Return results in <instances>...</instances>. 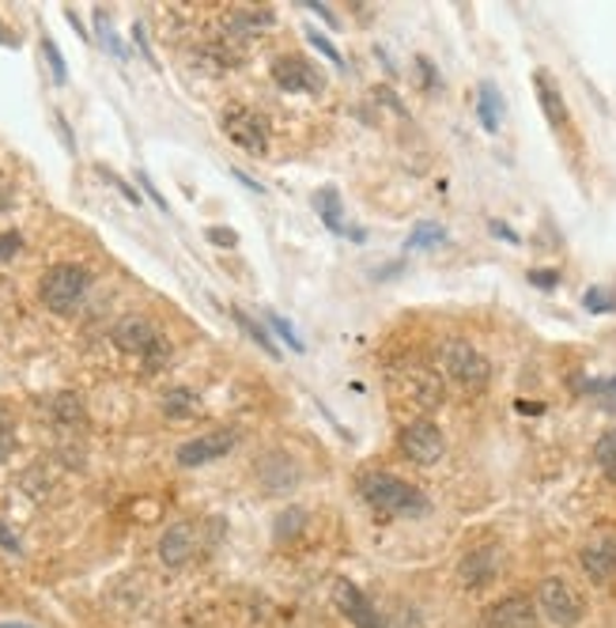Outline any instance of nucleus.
<instances>
[{
    "label": "nucleus",
    "instance_id": "nucleus-1",
    "mask_svg": "<svg viewBox=\"0 0 616 628\" xmlns=\"http://www.w3.org/2000/svg\"><path fill=\"white\" fill-rule=\"evenodd\" d=\"M355 489H360V497L368 500V508L374 516H382V519H417V516H428V508H431L417 484L401 481L398 473H387V470L360 473Z\"/></svg>",
    "mask_w": 616,
    "mask_h": 628
},
{
    "label": "nucleus",
    "instance_id": "nucleus-2",
    "mask_svg": "<svg viewBox=\"0 0 616 628\" xmlns=\"http://www.w3.org/2000/svg\"><path fill=\"white\" fill-rule=\"evenodd\" d=\"M91 288V273L76 262H57L42 273V284H38V296L53 314H72L80 307V300L88 296Z\"/></svg>",
    "mask_w": 616,
    "mask_h": 628
},
{
    "label": "nucleus",
    "instance_id": "nucleus-3",
    "mask_svg": "<svg viewBox=\"0 0 616 628\" xmlns=\"http://www.w3.org/2000/svg\"><path fill=\"white\" fill-rule=\"evenodd\" d=\"M439 364L461 390H469V394H480V390L488 386V379H492V364L485 360V352H480L477 345H469V341H461V337L442 341Z\"/></svg>",
    "mask_w": 616,
    "mask_h": 628
},
{
    "label": "nucleus",
    "instance_id": "nucleus-4",
    "mask_svg": "<svg viewBox=\"0 0 616 628\" xmlns=\"http://www.w3.org/2000/svg\"><path fill=\"white\" fill-rule=\"evenodd\" d=\"M537 614H545L548 621L560 625V628H575L583 621L586 602H583V595L567 583V579L548 576L545 583L537 587Z\"/></svg>",
    "mask_w": 616,
    "mask_h": 628
},
{
    "label": "nucleus",
    "instance_id": "nucleus-5",
    "mask_svg": "<svg viewBox=\"0 0 616 628\" xmlns=\"http://www.w3.org/2000/svg\"><path fill=\"white\" fill-rule=\"evenodd\" d=\"M398 451L405 454L409 462H417V465H436L442 459V451H447L442 428L436 421H428V416L409 421L405 428H401V435H398Z\"/></svg>",
    "mask_w": 616,
    "mask_h": 628
},
{
    "label": "nucleus",
    "instance_id": "nucleus-6",
    "mask_svg": "<svg viewBox=\"0 0 616 628\" xmlns=\"http://www.w3.org/2000/svg\"><path fill=\"white\" fill-rule=\"evenodd\" d=\"M114 341H118L125 352H137L144 364H159V360L167 356V341H163V333L151 326L148 318H140V314L121 318L118 326H114Z\"/></svg>",
    "mask_w": 616,
    "mask_h": 628
},
{
    "label": "nucleus",
    "instance_id": "nucleus-7",
    "mask_svg": "<svg viewBox=\"0 0 616 628\" xmlns=\"http://www.w3.org/2000/svg\"><path fill=\"white\" fill-rule=\"evenodd\" d=\"M238 443V432L235 428H216V432H201L194 440H186L178 447V465H186V470H194V465H208L216 459H224L231 447Z\"/></svg>",
    "mask_w": 616,
    "mask_h": 628
},
{
    "label": "nucleus",
    "instance_id": "nucleus-8",
    "mask_svg": "<svg viewBox=\"0 0 616 628\" xmlns=\"http://www.w3.org/2000/svg\"><path fill=\"white\" fill-rule=\"evenodd\" d=\"M224 133L231 140H235L238 148H246L250 156H262L268 148V129H265V118L257 110L250 107H231L224 110Z\"/></svg>",
    "mask_w": 616,
    "mask_h": 628
},
{
    "label": "nucleus",
    "instance_id": "nucleus-9",
    "mask_svg": "<svg viewBox=\"0 0 616 628\" xmlns=\"http://www.w3.org/2000/svg\"><path fill=\"white\" fill-rule=\"evenodd\" d=\"M537 621V606L526 595H507L496 606H488L480 617V628H534Z\"/></svg>",
    "mask_w": 616,
    "mask_h": 628
},
{
    "label": "nucleus",
    "instance_id": "nucleus-10",
    "mask_svg": "<svg viewBox=\"0 0 616 628\" xmlns=\"http://www.w3.org/2000/svg\"><path fill=\"white\" fill-rule=\"evenodd\" d=\"M333 602H336V610L349 617L355 628H382V614L374 610V606L368 602V595H363L355 583H349V579H336Z\"/></svg>",
    "mask_w": 616,
    "mask_h": 628
},
{
    "label": "nucleus",
    "instance_id": "nucleus-11",
    "mask_svg": "<svg viewBox=\"0 0 616 628\" xmlns=\"http://www.w3.org/2000/svg\"><path fill=\"white\" fill-rule=\"evenodd\" d=\"M273 80H276V88L292 91V95H317L322 91V76H317L303 57H281V61L273 65Z\"/></svg>",
    "mask_w": 616,
    "mask_h": 628
},
{
    "label": "nucleus",
    "instance_id": "nucleus-12",
    "mask_svg": "<svg viewBox=\"0 0 616 628\" xmlns=\"http://www.w3.org/2000/svg\"><path fill=\"white\" fill-rule=\"evenodd\" d=\"M197 553V530L194 522H175V527L167 530V534L159 538V560L170 568L186 565L189 557Z\"/></svg>",
    "mask_w": 616,
    "mask_h": 628
},
{
    "label": "nucleus",
    "instance_id": "nucleus-13",
    "mask_svg": "<svg viewBox=\"0 0 616 628\" xmlns=\"http://www.w3.org/2000/svg\"><path fill=\"white\" fill-rule=\"evenodd\" d=\"M534 88H537V99H541V110H545L548 126H553L556 133H567V126H571V114H567V102H564L560 88H556V80L545 69H537L534 72Z\"/></svg>",
    "mask_w": 616,
    "mask_h": 628
},
{
    "label": "nucleus",
    "instance_id": "nucleus-14",
    "mask_svg": "<svg viewBox=\"0 0 616 628\" xmlns=\"http://www.w3.org/2000/svg\"><path fill=\"white\" fill-rule=\"evenodd\" d=\"M496 568H499L496 549H469L466 560H461V568H458V576L466 587H488L496 579Z\"/></svg>",
    "mask_w": 616,
    "mask_h": 628
},
{
    "label": "nucleus",
    "instance_id": "nucleus-15",
    "mask_svg": "<svg viewBox=\"0 0 616 628\" xmlns=\"http://www.w3.org/2000/svg\"><path fill=\"white\" fill-rule=\"evenodd\" d=\"M583 568H586V576H590L594 583H613V579H616V553H613V549L590 546L583 553Z\"/></svg>",
    "mask_w": 616,
    "mask_h": 628
},
{
    "label": "nucleus",
    "instance_id": "nucleus-16",
    "mask_svg": "<svg viewBox=\"0 0 616 628\" xmlns=\"http://www.w3.org/2000/svg\"><path fill=\"white\" fill-rule=\"evenodd\" d=\"M477 114H480V126L488 133H499V118H503V99H499L496 84H480V102H477Z\"/></svg>",
    "mask_w": 616,
    "mask_h": 628
},
{
    "label": "nucleus",
    "instance_id": "nucleus-17",
    "mask_svg": "<svg viewBox=\"0 0 616 628\" xmlns=\"http://www.w3.org/2000/svg\"><path fill=\"white\" fill-rule=\"evenodd\" d=\"M314 205H317V213H322V220H325V227H330V232H336V235H344L349 232V227H344L341 220V194H336L333 186H325L322 194L314 197Z\"/></svg>",
    "mask_w": 616,
    "mask_h": 628
},
{
    "label": "nucleus",
    "instance_id": "nucleus-18",
    "mask_svg": "<svg viewBox=\"0 0 616 628\" xmlns=\"http://www.w3.org/2000/svg\"><path fill=\"white\" fill-rule=\"evenodd\" d=\"M163 413L175 416V421H182V416H194L197 413V394L186 386H175L163 394Z\"/></svg>",
    "mask_w": 616,
    "mask_h": 628
},
{
    "label": "nucleus",
    "instance_id": "nucleus-19",
    "mask_svg": "<svg viewBox=\"0 0 616 628\" xmlns=\"http://www.w3.org/2000/svg\"><path fill=\"white\" fill-rule=\"evenodd\" d=\"M231 318H235V322H238V326H243V333H246V337H250V341H254V345H262V349L268 352V356H281V349H276V345H273V337H268V333H265L262 326H257V322H254V318H246V314H243V311H238V307H231Z\"/></svg>",
    "mask_w": 616,
    "mask_h": 628
},
{
    "label": "nucleus",
    "instance_id": "nucleus-20",
    "mask_svg": "<svg viewBox=\"0 0 616 628\" xmlns=\"http://www.w3.org/2000/svg\"><path fill=\"white\" fill-rule=\"evenodd\" d=\"M594 459H598L605 478L616 481V428H609V432L598 440V447H594Z\"/></svg>",
    "mask_w": 616,
    "mask_h": 628
},
{
    "label": "nucleus",
    "instance_id": "nucleus-21",
    "mask_svg": "<svg viewBox=\"0 0 616 628\" xmlns=\"http://www.w3.org/2000/svg\"><path fill=\"white\" fill-rule=\"evenodd\" d=\"M442 239H447V232H442V227L439 224H428V220H423V224H417V227H412V235H409V251H420V246H436V243H442Z\"/></svg>",
    "mask_w": 616,
    "mask_h": 628
},
{
    "label": "nucleus",
    "instance_id": "nucleus-22",
    "mask_svg": "<svg viewBox=\"0 0 616 628\" xmlns=\"http://www.w3.org/2000/svg\"><path fill=\"white\" fill-rule=\"evenodd\" d=\"M306 38H311V46H314V50L322 53L330 65H341V61H344L341 50H336V46L330 42V35H322V31H317V27H306Z\"/></svg>",
    "mask_w": 616,
    "mask_h": 628
},
{
    "label": "nucleus",
    "instance_id": "nucleus-23",
    "mask_svg": "<svg viewBox=\"0 0 616 628\" xmlns=\"http://www.w3.org/2000/svg\"><path fill=\"white\" fill-rule=\"evenodd\" d=\"M42 53H46V61H50V69H53V80L57 84L69 80V72H65V57H61V50H57V42L50 35H42Z\"/></svg>",
    "mask_w": 616,
    "mask_h": 628
},
{
    "label": "nucleus",
    "instance_id": "nucleus-24",
    "mask_svg": "<svg viewBox=\"0 0 616 628\" xmlns=\"http://www.w3.org/2000/svg\"><path fill=\"white\" fill-rule=\"evenodd\" d=\"M12 447H16V424H12V413L0 405V462L12 454Z\"/></svg>",
    "mask_w": 616,
    "mask_h": 628
},
{
    "label": "nucleus",
    "instance_id": "nucleus-25",
    "mask_svg": "<svg viewBox=\"0 0 616 628\" xmlns=\"http://www.w3.org/2000/svg\"><path fill=\"white\" fill-rule=\"evenodd\" d=\"M19 251H23V235H19V232H0V265L12 262Z\"/></svg>",
    "mask_w": 616,
    "mask_h": 628
},
{
    "label": "nucleus",
    "instance_id": "nucleus-26",
    "mask_svg": "<svg viewBox=\"0 0 616 628\" xmlns=\"http://www.w3.org/2000/svg\"><path fill=\"white\" fill-rule=\"evenodd\" d=\"M268 326H273L276 333H281V337H284L287 345H292L295 352H303V341H300V333H295L292 326H287V322L281 318V314H268Z\"/></svg>",
    "mask_w": 616,
    "mask_h": 628
},
{
    "label": "nucleus",
    "instance_id": "nucleus-27",
    "mask_svg": "<svg viewBox=\"0 0 616 628\" xmlns=\"http://www.w3.org/2000/svg\"><path fill=\"white\" fill-rule=\"evenodd\" d=\"M586 307H590V311H613L616 307V300L613 296H605V292L602 288H594V292H586Z\"/></svg>",
    "mask_w": 616,
    "mask_h": 628
},
{
    "label": "nucleus",
    "instance_id": "nucleus-28",
    "mask_svg": "<svg viewBox=\"0 0 616 628\" xmlns=\"http://www.w3.org/2000/svg\"><path fill=\"white\" fill-rule=\"evenodd\" d=\"M99 175H106V178H110V183H114V186H118V189H121V197H125V202L140 205V194H137V189H133L129 183H121V178H118V175H114V170H106V167H99Z\"/></svg>",
    "mask_w": 616,
    "mask_h": 628
},
{
    "label": "nucleus",
    "instance_id": "nucleus-29",
    "mask_svg": "<svg viewBox=\"0 0 616 628\" xmlns=\"http://www.w3.org/2000/svg\"><path fill=\"white\" fill-rule=\"evenodd\" d=\"M208 239H212V243H219V246H235V243H238V235H235V232H224V227H212Z\"/></svg>",
    "mask_w": 616,
    "mask_h": 628
},
{
    "label": "nucleus",
    "instance_id": "nucleus-30",
    "mask_svg": "<svg viewBox=\"0 0 616 628\" xmlns=\"http://www.w3.org/2000/svg\"><path fill=\"white\" fill-rule=\"evenodd\" d=\"M529 281H534L537 288H556V281H560V273H553V269H548V273H529Z\"/></svg>",
    "mask_w": 616,
    "mask_h": 628
},
{
    "label": "nucleus",
    "instance_id": "nucleus-31",
    "mask_svg": "<svg viewBox=\"0 0 616 628\" xmlns=\"http://www.w3.org/2000/svg\"><path fill=\"white\" fill-rule=\"evenodd\" d=\"M602 405L605 409H616V379H609V383H602Z\"/></svg>",
    "mask_w": 616,
    "mask_h": 628
},
{
    "label": "nucleus",
    "instance_id": "nucleus-32",
    "mask_svg": "<svg viewBox=\"0 0 616 628\" xmlns=\"http://www.w3.org/2000/svg\"><path fill=\"white\" fill-rule=\"evenodd\" d=\"M140 186L148 189V197H151V202H156V205L163 208V213H167V202H163V194H159L156 186H151V178H148V175H140Z\"/></svg>",
    "mask_w": 616,
    "mask_h": 628
},
{
    "label": "nucleus",
    "instance_id": "nucleus-33",
    "mask_svg": "<svg viewBox=\"0 0 616 628\" xmlns=\"http://www.w3.org/2000/svg\"><path fill=\"white\" fill-rule=\"evenodd\" d=\"M0 546H4V549H12V553H19V541H16L12 534H8V530H4V522H0Z\"/></svg>",
    "mask_w": 616,
    "mask_h": 628
},
{
    "label": "nucleus",
    "instance_id": "nucleus-34",
    "mask_svg": "<svg viewBox=\"0 0 616 628\" xmlns=\"http://www.w3.org/2000/svg\"><path fill=\"white\" fill-rule=\"evenodd\" d=\"M492 232H496V235H503V239H511V243H518V235L511 232V227H503V224H492Z\"/></svg>",
    "mask_w": 616,
    "mask_h": 628
},
{
    "label": "nucleus",
    "instance_id": "nucleus-35",
    "mask_svg": "<svg viewBox=\"0 0 616 628\" xmlns=\"http://www.w3.org/2000/svg\"><path fill=\"white\" fill-rule=\"evenodd\" d=\"M306 8H314V12L325 19V23H333V12H330V8H325V4H306Z\"/></svg>",
    "mask_w": 616,
    "mask_h": 628
},
{
    "label": "nucleus",
    "instance_id": "nucleus-36",
    "mask_svg": "<svg viewBox=\"0 0 616 628\" xmlns=\"http://www.w3.org/2000/svg\"><path fill=\"white\" fill-rule=\"evenodd\" d=\"M8 205H12V194H8V189H0V213H4Z\"/></svg>",
    "mask_w": 616,
    "mask_h": 628
},
{
    "label": "nucleus",
    "instance_id": "nucleus-37",
    "mask_svg": "<svg viewBox=\"0 0 616 628\" xmlns=\"http://www.w3.org/2000/svg\"><path fill=\"white\" fill-rule=\"evenodd\" d=\"M0 628H31V625H19V621H8V625H0Z\"/></svg>",
    "mask_w": 616,
    "mask_h": 628
}]
</instances>
